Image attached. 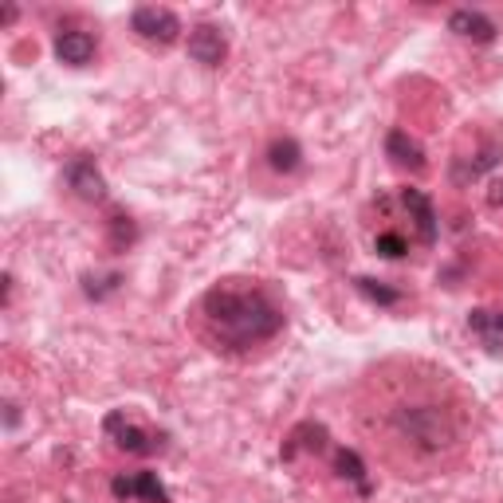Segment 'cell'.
I'll return each mask as SVG.
<instances>
[{
	"label": "cell",
	"mask_w": 503,
	"mask_h": 503,
	"mask_svg": "<svg viewBox=\"0 0 503 503\" xmlns=\"http://www.w3.org/2000/svg\"><path fill=\"white\" fill-rule=\"evenodd\" d=\"M201 319L213 342L229 350H248L283 331V311L248 280H221L201 295Z\"/></svg>",
	"instance_id": "obj_1"
},
{
	"label": "cell",
	"mask_w": 503,
	"mask_h": 503,
	"mask_svg": "<svg viewBox=\"0 0 503 503\" xmlns=\"http://www.w3.org/2000/svg\"><path fill=\"white\" fill-rule=\"evenodd\" d=\"M393 429H398L406 440H413L421 452H437L457 437V425H452L449 409H440V406H401V409H393Z\"/></svg>",
	"instance_id": "obj_2"
},
{
	"label": "cell",
	"mask_w": 503,
	"mask_h": 503,
	"mask_svg": "<svg viewBox=\"0 0 503 503\" xmlns=\"http://www.w3.org/2000/svg\"><path fill=\"white\" fill-rule=\"evenodd\" d=\"M130 28L146 44H157V47H170V44H177V36H181V20H177L170 8H157V4H138L130 16Z\"/></svg>",
	"instance_id": "obj_3"
},
{
	"label": "cell",
	"mask_w": 503,
	"mask_h": 503,
	"mask_svg": "<svg viewBox=\"0 0 503 503\" xmlns=\"http://www.w3.org/2000/svg\"><path fill=\"white\" fill-rule=\"evenodd\" d=\"M103 432H106V437H114V445L122 452H130V457H150V452L162 449V440L150 437V432H142L138 425H130L122 409H114L111 417L103 421Z\"/></svg>",
	"instance_id": "obj_4"
},
{
	"label": "cell",
	"mask_w": 503,
	"mask_h": 503,
	"mask_svg": "<svg viewBox=\"0 0 503 503\" xmlns=\"http://www.w3.org/2000/svg\"><path fill=\"white\" fill-rule=\"evenodd\" d=\"M189 59L201 67H216L224 55H229V39H224V32L216 24H197L189 32Z\"/></svg>",
	"instance_id": "obj_5"
},
{
	"label": "cell",
	"mask_w": 503,
	"mask_h": 503,
	"mask_svg": "<svg viewBox=\"0 0 503 503\" xmlns=\"http://www.w3.org/2000/svg\"><path fill=\"white\" fill-rule=\"evenodd\" d=\"M67 185H71L83 201H103V197H106L103 173L95 170V157H87V154H79V157L67 162Z\"/></svg>",
	"instance_id": "obj_6"
},
{
	"label": "cell",
	"mask_w": 503,
	"mask_h": 503,
	"mask_svg": "<svg viewBox=\"0 0 503 503\" xmlns=\"http://www.w3.org/2000/svg\"><path fill=\"white\" fill-rule=\"evenodd\" d=\"M401 205L409 209V221L417 224L421 244H437V213H432V201L421 189H401Z\"/></svg>",
	"instance_id": "obj_7"
},
{
	"label": "cell",
	"mask_w": 503,
	"mask_h": 503,
	"mask_svg": "<svg viewBox=\"0 0 503 503\" xmlns=\"http://www.w3.org/2000/svg\"><path fill=\"white\" fill-rule=\"evenodd\" d=\"M95 55V36L91 32H79V28H71V32H59L55 36V59L67 67H83L91 63Z\"/></svg>",
	"instance_id": "obj_8"
},
{
	"label": "cell",
	"mask_w": 503,
	"mask_h": 503,
	"mask_svg": "<svg viewBox=\"0 0 503 503\" xmlns=\"http://www.w3.org/2000/svg\"><path fill=\"white\" fill-rule=\"evenodd\" d=\"M449 32L476 39V44H491V39H496V24H491L484 13H476V8H457V13L449 16Z\"/></svg>",
	"instance_id": "obj_9"
},
{
	"label": "cell",
	"mask_w": 503,
	"mask_h": 503,
	"mask_svg": "<svg viewBox=\"0 0 503 503\" xmlns=\"http://www.w3.org/2000/svg\"><path fill=\"white\" fill-rule=\"evenodd\" d=\"M386 154L393 157V165H401V170H413V173L425 170V150H421L406 130H390L386 134Z\"/></svg>",
	"instance_id": "obj_10"
},
{
	"label": "cell",
	"mask_w": 503,
	"mask_h": 503,
	"mask_svg": "<svg viewBox=\"0 0 503 503\" xmlns=\"http://www.w3.org/2000/svg\"><path fill=\"white\" fill-rule=\"evenodd\" d=\"M299 449L323 452V449H327V429H323V425H311V421H307V425H299V429H295L291 437H288V445H283V460H295V452H299Z\"/></svg>",
	"instance_id": "obj_11"
},
{
	"label": "cell",
	"mask_w": 503,
	"mask_h": 503,
	"mask_svg": "<svg viewBox=\"0 0 503 503\" xmlns=\"http://www.w3.org/2000/svg\"><path fill=\"white\" fill-rule=\"evenodd\" d=\"M303 162V150L295 138H275V142L268 146V165L275 173H295Z\"/></svg>",
	"instance_id": "obj_12"
},
{
	"label": "cell",
	"mask_w": 503,
	"mask_h": 503,
	"mask_svg": "<svg viewBox=\"0 0 503 503\" xmlns=\"http://www.w3.org/2000/svg\"><path fill=\"white\" fill-rule=\"evenodd\" d=\"M468 327L480 334V339L488 342V347H496V342L503 339V311H484V307H476L468 314Z\"/></svg>",
	"instance_id": "obj_13"
},
{
	"label": "cell",
	"mask_w": 503,
	"mask_h": 503,
	"mask_svg": "<svg viewBox=\"0 0 503 503\" xmlns=\"http://www.w3.org/2000/svg\"><path fill=\"white\" fill-rule=\"evenodd\" d=\"M334 472H339L342 480H350V484H358L362 491H370V484H366V465H362V457L354 449H339V452H334Z\"/></svg>",
	"instance_id": "obj_14"
},
{
	"label": "cell",
	"mask_w": 503,
	"mask_h": 503,
	"mask_svg": "<svg viewBox=\"0 0 503 503\" xmlns=\"http://www.w3.org/2000/svg\"><path fill=\"white\" fill-rule=\"evenodd\" d=\"M354 288L366 295L370 303H378V307H398V303H401L398 288H386L381 280H370V275H354Z\"/></svg>",
	"instance_id": "obj_15"
},
{
	"label": "cell",
	"mask_w": 503,
	"mask_h": 503,
	"mask_svg": "<svg viewBox=\"0 0 503 503\" xmlns=\"http://www.w3.org/2000/svg\"><path fill=\"white\" fill-rule=\"evenodd\" d=\"M134 499H142V503H170V491H165V484L154 476V472H138V476H134Z\"/></svg>",
	"instance_id": "obj_16"
},
{
	"label": "cell",
	"mask_w": 503,
	"mask_h": 503,
	"mask_svg": "<svg viewBox=\"0 0 503 503\" xmlns=\"http://www.w3.org/2000/svg\"><path fill=\"white\" fill-rule=\"evenodd\" d=\"M111 244H114L118 252H122L126 244H134V224H130V216H122V213L111 216Z\"/></svg>",
	"instance_id": "obj_17"
},
{
	"label": "cell",
	"mask_w": 503,
	"mask_h": 503,
	"mask_svg": "<svg viewBox=\"0 0 503 503\" xmlns=\"http://www.w3.org/2000/svg\"><path fill=\"white\" fill-rule=\"evenodd\" d=\"M373 248H378V256H386V260H401V256L409 252L398 232H381L378 240H373Z\"/></svg>",
	"instance_id": "obj_18"
},
{
	"label": "cell",
	"mask_w": 503,
	"mask_h": 503,
	"mask_svg": "<svg viewBox=\"0 0 503 503\" xmlns=\"http://www.w3.org/2000/svg\"><path fill=\"white\" fill-rule=\"evenodd\" d=\"M111 491L118 499H134V476H114L111 480Z\"/></svg>",
	"instance_id": "obj_19"
},
{
	"label": "cell",
	"mask_w": 503,
	"mask_h": 503,
	"mask_svg": "<svg viewBox=\"0 0 503 503\" xmlns=\"http://www.w3.org/2000/svg\"><path fill=\"white\" fill-rule=\"evenodd\" d=\"M488 201L496 205V209L503 205V181H491V189H488Z\"/></svg>",
	"instance_id": "obj_20"
},
{
	"label": "cell",
	"mask_w": 503,
	"mask_h": 503,
	"mask_svg": "<svg viewBox=\"0 0 503 503\" xmlns=\"http://www.w3.org/2000/svg\"><path fill=\"white\" fill-rule=\"evenodd\" d=\"M4 409H8V413H4V425H8V429H16V406H13V401H8Z\"/></svg>",
	"instance_id": "obj_21"
}]
</instances>
